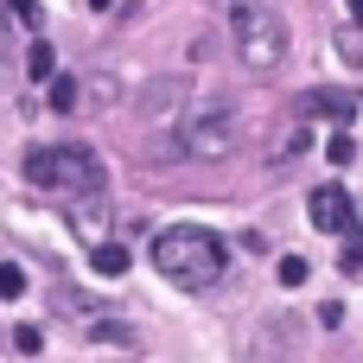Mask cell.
Wrapping results in <instances>:
<instances>
[{
    "instance_id": "10",
    "label": "cell",
    "mask_w": 363,
    "mask_h": 363,
    "mask_svg": "<svg viewBox=\"0 0 363 363\" xmlns=\"http://www.w3.org/2000/svg\"><path fill=\"white\" fill-rule=\"evenodd\" d=\"M332 45H338V57H345L351 70H363V26H338Z\"/></svg>"
},
{
    "instance_id": "14",
    "label": "cell",
    "mask_w": 363,
    "mask_h": 363,
    "mask_svg": "<svg viewBox=\"0 0 363 363\" xmlns=\"http://www.w3.org/2000/svg\"><path fill=\"white\" fill-rule=\"evenodd\" d=\"M274 274H281V287H306V274H313V268H306V255H281V268H274Z\"/></svg>"
},
{
    "instance_id": "7",
    "label": "cell",
    "mask_w": 363,
    "mask_h": 363,
    "mask_svg": "<svg viewBox=\"0 0 363 363\" xmlns=\"http://www.w3.org/2000/svg\"><path fill=\"white\" fill-rule=\"evenodd\" d=\"M357 108H363V96L332 89V83H325V89H300V96H294V115H306V121H319V115H325V121H351Z\"/></svg>"
},
{
    "instance_id": "8",
    "label": "cell",
    "mask_w": 363,
    "mask_h": 363,
    "mask_svg": "<svg viewBox=\"0 0 363 363\" xmlns=\"http://www.w3.org/2000/svg\"><path fill=\"white\" fill-rule=\"evenodd\" d=\"M26 77H38V83L57 77V51H51L45 38H32V51H26Z\"/></svg>"
},
{
    "instance_id": "18",
    "label": "cell",
    "mask_w": 363,
    "mask_h": 363,
    "mask_svg": "<svg viewBox=\"0 0 363 363\" xmlns=\"http://www.w3.org/2000/svg\"><path fill=\"white\" fill-rule=\"evenodd\" d=\"M13 345H19V351H26V357H32V351H38V345H45V332H38V325H19V332H13Z\"/></svg>"
},
{
    "instance_id": "13",
    "label": "cell",
    "mask_w": 363,
    "mask_h": 363,
    "mask_svg": "<svg viewBox=\"0 0 363 363\" xmlns=\"http://www.w3.org/2000/svg\"><path fill=\"white\" fill-rule=\"evenodd\" d=\"M77 96H83V89H77V77H51V108H57V115H64V108H77Z\"/></svg>"
},
{
    "instance_id": "6",
    "label": "cell",
    "mask_w": 363,
    "mask_h": 363,
    "mask_svg": "<svg viewBox=\"0 0 363 363\" xmlns=\"http://www.w3.org/2000/svg\"><path fill=\"white\" fill-rule=\"evenodd\" d=\"M306 147H313V121L287 108V115H281V121L268 128V166H294V160H300Z\"/></svg>"
},
{
    "instance_id": "16",
    "label": "cell",
    "mask_w": 363,
    "mask_h": 363,
    "mask_svg": "<svg viewBox=\"0 0 363 363\" xmlns=\"http://www.w3.org/2000/svg\"><path fill=\"white\" fill-rule=\"evenodd\" d=\"M325 160H332V166H351V160H357V140H351V134H332Z\"/></svg>"
},
{
    "instance_id": "2",
    "label": "cell",
    "mask_w": 363,
    "mask_h": 363,
    "mask_svg": "<svg viewBox=\"0 0 363 363\" xmlns=\"http://www.w3.org/2000/svg\"><path fill=\"white\" fill-rule=\"evenodd\" d=\"M26 179H32L38 191L89 198V191H102V160H96L89 147H77V140H64V147H32V153H26Z\"/></svg>"
},
{
    "instance_id": "20",
    "label": "cell",
    "mask_w": 363,
    "mask_h": 363,
    "mask_svg": "<svg viewBox=\"0 0 363 363\" xmlns=\"http://www.w3.org/2000/svg\"><path fill=\"white\" fill-rule=\"evenodd\" d=\"M89 6H115V0H89Z\"/></svg>"
},
{
    "instance_id": "15",
    "label": "cell",
    "mask_w": 363,
    "mask_h": 363,
    "mask_svg": "<svg viewBox=\"0 0 363 363\" xmlns=\"http://www.w3.org/2000/svg\"><path fill=\"white\" fill-rule=\"evenodd\" d=\"M26 294V268L19 262H0V300H19Z\"/></svg>"
},
{
    "instance_id": "12",
    "label": "cell",
    "mask_w": 363,
    "mask_h": 363,
    "mask_svg": "<svg viewBox=\"0 0 363 363\" xmlns=\"http://www.w3.org/2000/svg\"><path fill=\"white\" fill-rule=\"evenodd\" d=\"M345 274H363V230H345V255H338Z\"/></svg>"
},
{
    "instance_id": "19",
    "label": "cell",
    "mask_w": 363,
    "mask_h": 363,
    "mask_svg": "<svg viewBox=\"0 0 363 363\" xmlns=\"http://www.w3.org/2000/svg\"><path fill=\"white\" fill-rule=\"evenodd\" d=\"M351 19H357V26H363V0H351Z\"/></svg>"
},
{
    "instance_id": "9",
    "label": "cell",
    "mask_w": 363,
    "mask_h": 363,
    "mask_svg": "<svg viewBox=\"0 0 363 363\" xmlns=\"http://www.w3.org/2000/svg\"><path fill=\"white\" fill-rule=\"evenodd\" d=\"M185 96V77H166V83H153L147 89V115H172V102Z\"/></svg>"
},
{
    "instance_id": "11",
    "label": "cell",
    "mask_w": 363,
    "mask_h": 363,
    "mask_svg": "<svg viewBox=\"0 0 363 363\" xmlns=\"http://www.w3.org/2000/svg\"><path fill=\"white\" fill-rule=\"evenodd\" d=\"M89 262H96V274H115V281L128 274V249H121V242H96Z\"/></svg>"
},
{
    "instance_id": "4",
    "label": "cell",
    "mask_w": 363,
    "mask_h": 363,
    "mask_svg": "<svg viewBox=\"0 0 363 363\" xmlns=\"http://www.w3.org/2000/svg\"><path fill=\"white\" fill-rule=\"evenodd\" d=\"M236 140H242V121L230 102H198L179 128V153H191V160H223Z\"/></svg>"
},
{
    "instance_id": "1",
    "label": "cell",
    "mask_w": 363,
    "mask_h": 363,
    "mask_svg": "<svg viewBox=\"0 0 363 363\" xmlns=\"http://www.w3.org/2000/svg\"><path fill=\"white\" fill-rule=\"evenodd\" d=\"M153 268H160L166 287H179V294H204V287L223 281V268H230V242H223L217 230H204V223H166V230L153 236Z\"/></svg>"
},
{
    "instance_id": "3",
    "label": "cell",
    "mask_w": 363,
    "mask_h": 363,
    "mask_svg": "<svg viewBox=\"0 0 363 363\" xmlns=\"http://www.w3.org/2000/svg\"><path fill=\"white\" fill-rule=\"evenodd\" d=\"M223 13H230V32H236V51L249 70L287 64V19L268 0H223Z\"/></svg>"
},
{
    "instance_id": "17",
    "label": "cell",
    "mask_w": 363,
    "mask_h": 363,
    "mask_svg": "<svg viewBox=\"0 0 363 363\" xmlns=\"http://www.w3.org/2000/svg\"><path fill=\"white\" fill-rule=\"evenodd\" d=\"M6 6H13V19H19L26 32H38V26H45V13H38V0H6Z\"/></svg>"
},
{
    "instance_id": "5",
    "label": "cell",
    "mask_w": 363,
    "mask_h": 363,
    "mask_svg": "<svg viewBox=\"0 0 363 363\" xmlns=\"http://www.w3.org/2000/svg\"><path fill=\"white\" fill-rule=\"evenodd\" d=\"M306 217H313V230H325V236L357 230V217H351V191H345V185H319V191L306 198Z\"/></svg>"
}]
</instances>
